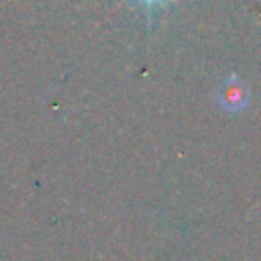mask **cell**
I'll return each instance as SVG.
<instances>
[{
	"label": "cell",
	"instance_id": "cell-1",
	"mask_svg": "<svg viewBox=\"0 0 261 261\" xmlns=\"http://www.w3.org/2000/svg\"><path fill=\"white\" fill-rule=\"evenodd\" d=\"M218 104L222 110L230 112V114H237L241 110H245L249 106V88L247 84L237 77L234 73L228 75L220 88H218Z\"/></svg>",
	"mask_w": 261,
	"mask_h": 261
},
{
	"label": "cell",
	"instance_id": "cell-2",
	"mask_svg": "<svg viewBox=\"0 0 261 261\" xmlns=\"http://www.w3.org/2000/svg\"><path fill=\"white\" fill-rule=\"evenodd\" d=\"M141 6H145V10L149 12V14H153L155 12V8H161L165 2H169V0H137Z\"/></svg>",
	"mask_w": 261,
	"mask_h": 261
}]
</instances>
